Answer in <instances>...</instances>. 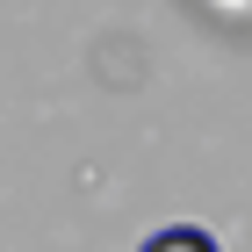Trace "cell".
Returning <instances> with one entry per match:
<instances>
[{
    "instance_id": "obj_1",
    "label": "cell",
    "mask_w": 252,
    "mask_h": 252,
    "mask_svg": "<svg viewBox=\"0 0 252 252\" xmlns=\"http://www.w3.org/2000/svg\"><path fill=\"white\" fill-rule=\"evenodd\" d=\"M144 252H223L202 223H166V231H152L144 238Z\"/></svg>"
}]
</instances>
